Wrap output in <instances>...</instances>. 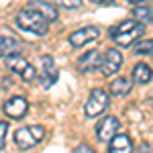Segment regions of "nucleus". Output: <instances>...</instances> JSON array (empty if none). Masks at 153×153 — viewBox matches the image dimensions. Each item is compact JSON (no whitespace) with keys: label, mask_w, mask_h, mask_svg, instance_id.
Returning <instances> with one entry per match:
<instances>
[{"label":"nucleus","mask_w":153,"mask_h":153,"mask_svg":"<svg viewBox=\"0 0 153 153\" xmlns=\"http://www.w3.org/2000/svg\"><path fill=\"white\" fill-rule=\"evenodd\" d=\"M29 65H31V63L25 57H21V55H14V57L6 59V68H10V71H16V74H21V76L29 70Z\"/></svg>","instance_id":"2eb2a0df"},{"label":"nucleus","mask_w":153,"mask_h":153,"mask_svg":"<svg viewBox=\"0 0 153 153\" xmlns=\"http://www.w3.org/2000/svg\"><path fill=\"white\" fill-rule=\"evenodd\" d=\"M133 51L135 53H139V55H151L153 53V39H143V41H139V43H135L133 45Z\"/></svg>","instance_id":"a211bd4d"},{"label":"nucleus","mask_w":153,"mask_h":153,"mask_svg":"<svg viewBox=\"0 0 153 153\" xmlns=\"http://www.w3.org/2000/svg\"><path fill=\"white\" fill-rule=\"evenodd\" d=\"M110 153H133V141L129 135H117L110 141Z\"/></svg>","instance_id":"ddd939ff"},{"label":"nucleus","mask_w":153,"mask_h":153,"mask_svg":"<svg viewBox=\"0 0 153 153\" xmlns=\"http://www.w3.org/2000/svg\"><path fill=\"white\" fill-rule=\"evenodd\" d=\"M102 59H104V55H100L98 49L86 51L82 57H80V68L84 71H90V70H94V68H100L102 65Z\"/></svg>","instance_id":"9b49d317"},{"label":"nucleus","mask_w":153,"mask_h":153,"mask_svg":"<svg viewBox=\"0 0 153 153\" xmlns=\"http://www.w3.org/2000/svg\"><path fill=\"white\" fill-rule=\"evenodd\" d=\"M82 2L80 0H63V2H59V6H63V8H78Z\"/></svg>","instance_id":"aec40b11"},{"label":"nucleus","mask_w":153,"mask_h":153,"mask_svg":"<svg viewBox=\"0 0 153 153\" xmlns=\"http://www.w3.org/2000/svg\"><path fill=\"white\" fill-rule=\"evenodd\" d=\"M106 106H108V94H106L102 88H94L90 92V96H88V100H86V106H84L86 117L88 118L98 117L100 112H104Z\"/></svg>","instance_id":"20e7f679"},{"label":"nucleus","mask_w":153,"mask_h":153,"mask_svg":"<svg viewBox=\"0 0 153 153\" xmlns=\"http://www.w3.org/2000/svg\"><path fill=\"white\" fill-rule=\"evenodd\" d=\"M143 31H145V27L131 19V21L120 23L117 29H112V39L118 45H133V41L139 39V35H143Z\"/></svg>","instance_id":"f03ea898"},{"label":"nucleus","mask_w":153,"mask_h":153,"mask_svg":"<svg viewBox=\"0 0 153 153\" xmlns=\"http://www.w3.org/2000/svg\"><path fill=\"white\" fill-rule=\"evenodd\" d=\"M120 63H123V55H120V51H117V49H108V51L104 53V59H102L100 70H102L104 76H112V74H117V71H118Z\"/></svg>","instance_id":"1a4fd4ad"},{"label":"nucleus","mask_w":153,"mask_h":153,"mask_svg":"<svg viewBox=\"0 0 153 153\" xmlns=\"http://www.w3.org/2000/svg\"><path fill=\"white\" fill-rule=\"evenodd\" d=\"M98 37H100V29L98 27H84V29H78L76 33L70 35V43L74 47H82V45L94 41Z\"/></svg>","instance_id":"0eeeda50"},{"label":"nucleus","mask_w":153,"mask_h":153,"mask_svg":"<svg viewBox=\"0 0 153 153\" xmlns=\"http://www.w3.org/2000/svg\"><path fill=\"white\" fill-rule=\"evenodd\" d=\"M39 78H41V84L43 86L55 84V80H57V68H55L53 57H49V55H43L41 57V74H39Z\"/></svg>","instance_id":"6e6552de"},{"label":"nucleus","mask_w":153,"mask_h":153,"mask_svg":"<svg viewBox=\"0 0 153 153\" xmlns=\"http://www.w3.org/2000/svg\"><path fill=\"white\" fill-rule=\"evenodd\" d=\"M74 153H94V149H92L90 145H78V147L74 149Z\"/></svg>","instance_id":"412c9836"},{"label":"nucleus","mask_w":153,"mask_h":153,"mask_svg":"<svg viewBox=\"0 0 153 153\" xmlns=\"http://www.w3.org/2000/svg\"><path fill=\"white\" fill-rule=\"evenodd\" d=\"M43 137H45V129L41 125H31L14 133V143L19 145V149H31L37 143L43 141Z\"/></svg>","instance_id":"7ed1b4c3"},{"label":"nucleus","mask_w":153,"mask_h":153,"mask_svg":"<svg viewBox=\"0 0 153 153\" xmlns=\"http://www.w3.org/2000/svg\"><path fill=\"white\" fill-rule=\"evenodd\" d=\"M27 110H29V102L23 96H12L4 102V112L10 118H23L27 114Z\"/></svg>","instance_id":"423d86ee"},{"label":"nucleus","mask_w":153,"mask_h":153,"mask_svg":"<svg viewBox=\"0 0 153 153\" xmlns=\"http://www.w3.org/2000/svg\"><path fill=\"white\" fill-rule=\"evenodd\" d=\"M131 92V82L127 78H117L114 82L110 84V94L114 96H125Z\"/></svg>","instance_id":"dca6fc26"},{"label":"nucleus","mask_w":153,"mask_h":153,"mask_svg":"<svg viewBox=\"0 0 153 153\" xmlns=\"http://www.w3.org/2000/svg\"><path fill=\"white\" fill-rule=\"evenodd\" d=\"M6 131H8V125L4 120H0V149H4V141H6Z\"/></svg>","instance_id":"6ab92c4d"},{"label":"nucleus","mask_w":153,"mask_h":153,"mask_svg":"<svg viewBox=\"0 0 153 153\" xmlns=\"http://www.w3.org/2000/svg\"><path fill=\"white\" fill-rule=\"evenodd\" d=\"M19 41L16 39H12L8 35H0V57H14V55H19Z\"/></svg>","instance_id":"f8f14e48"},{"label":"nucleus","mask_w":153,"mask_h":153,"mask_svg":"<svg viewBox=\"0 0 153 153\" xmlns=\"http://www.w3.org/2000/svg\"><path fill=\"white\" fill-rule=\"evenodd\" d=\"M27 8H31V10H37L45 21H55L57 19V8L53 6V4H49V2H41V0H33V2H29V6Z\"/></svg>","instance_id":"9d476101"},{"label":"nucleus","mask_w":153,"mask_h":153,"mask_svg":"<svg viewBox=\"0 0 153 153\" xmlns=\"http://www.w3.org/2000/svg\"><path fill=\"white\" fill-rule=\"evenodd\" d=\"M135 151H137V153H151V147H149L147 143H141V145H139Z\"/></svg>","instance_id":"4be33fe9"},{"label":"nucleus","mask_w":153,"mask_h":153,"mask_svg":"<svg viewBox=\"0 0 153 153\" xmlns=\"http://www.w3.org/2000/svg\"><path fill=\"white\" fill-rule=\"evenodd\" d=\"M118 127H120V123H118L117 117H102L100 123H98V127H96V137H98V141H112L118 135L117 133Z\"/></svg>","instance_id":"39448f33"},{"label":"nucleus","mask_w":153,"mask_h":153,"mask_svg":"<svg viewBox=\"0 0 153 153\" xmlns=\"http://www.w3.org/2000/svg\"><path fill=\"white\" fill-rule=\"evenodd\" d=\"M16 27L31 31L35 35H47V21L37 10H31V8H25L16 14Z\"/></svg>","instance_id":"f257e3e1"},{"label":"nucleus","mask_w":153,"mask_h":153,"mask_svg":"<svg viewBox=\"0 0 153 153\" xmlns=\"http://www.w3.org/2000/svg\"><path fill=\"white\" fill-rule=\"evenodd\" d=\"M153 78V71L147 63H137L133 68V82L135 84H147Z\"/></svg>","instance_id":"4468645a"},{"label":"nucleus","mask_w":153,"mask_h":153,"mask_svg":"<svg viewBox=\"0 0 153 153\" xmlns=\"http://www.w3.org/2000/svg\"><path fill=\"white\" fill-rule=\"evenodd\" d=\"M133 16L137 19V21H143V23H151L153 21V8H149V6H135L133 8Z\"/></svg>","instance_id":"f3484780"}]
</instances>
